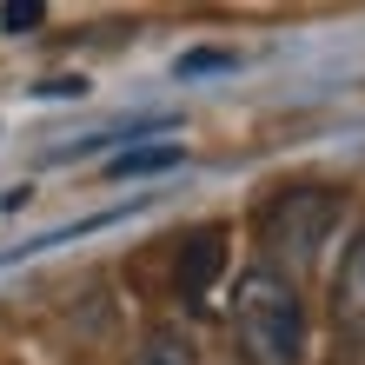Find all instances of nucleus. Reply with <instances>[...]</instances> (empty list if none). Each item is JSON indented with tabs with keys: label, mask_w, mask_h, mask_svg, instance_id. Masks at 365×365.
Instances as JSON below:
<instances>
[{
	"label": "nucleus",
	"mask_w": 365,
	"mask_h": 365,
	"mask_svg": "<svg viewBox=\"0 0 365 365\" xmlns=\"http://www.w3.org/2000/svg\"><path fill=\"white\" fill-rule=\"evenodd\" d=\"M226 326H232L240 365H306V346H312L306 299H299V286L279 266H266V259H252L232 279Z\"/></svg>",
	"instance_id": "nucleus-1"
},
{
	"label": "nucleus",
	"mask_w": 365,
	"mask_h": 365,
	"mask_svg": "<svg viewBox=\"0 0 365 365\" xmlns=\"http://www.w3.org/2000/svg\"><path fill=\"white\" fill-rule=\"evenodd\" d=\"M346 220V192L332 186H279L272 200L259 206V246H266V266L279 272H306L326 259L332 232Z\"/></svg>",
	"instance_id": "nucleus-2"
},
{
	"label": "nucleus",
	"mask_w": 365,
	"mask_h": 365,
	"mask_svg": "<svg viewBox=\"0 0 365 365\" xmlns=\"http://www.w3.org/2000/svg\"><path fill=\"white\" fill-rule=\"evenodd\" d=\"M332 332L339 346H365V226L346 240V252H339V272H332Z\"/></svg>",
	"instance_id": "nucleus-3"
},
{
	"label": "nucleus",
	"mask_w": 365,
	"mask_h": 365,
	"mask_svg": "<svg viewBox=\"0 0 365 365\" xmlns=\"http://www.w3.org/2000/svg\"><path fill=\"white\" fill-rule=\"evenodd\" d=\"M226 272V226H192L180 240V259H173V286L186 306H206V292L220 286Z\"/></svg>",
	"instance_id": "nucleus-4"
},
{
	"label": "nucleus",
	"mask_w": 365,
	"mask_h": 365,
	"mask_svg": "<svg viewBox=\"0 0 365 365\" xmlns=\"http://www.w3.org/2000/svg\"><path fill=\"white\" fill-rule=\"evenodd\" d=\"M186 153H180V146H133V153H113V160H106V180H146V173H173V166H180Z\"/></svg>",
	"instance_id": "nucleus-5"
},
{
	"label": "nucleus",
	"mask_w": 365,
	"mask_h": 365,
	"mask_svg": "<svg viewBox=\"0 0 365 365\" xmlns=\"http://www.w3.org/2000/svg\"><path fill=\"white\" fill-rule=\"evenodd\" d=\"M133 365H200V352H192V339L180 326H153L133 346Z\"/></svg>",
	"instance_id": "nucleus-6"
},
{
	"label": "nucleus",
	"mask_w": 365,
	"mask_h": 365,
	"mask_svg": "<svg viewBox=\"0 0 365 365\" xmlns=\"http://www.w3.org/2000/svg\"><path fill=\"white\" fill-rule=\"evenodd\" d=\"M40 20H47L40 7H0V27H7V34H34Z\"/></svg>",
	"instance_id": "nucleus-7"
},
{
	"label": "nucleus",
	"mask_w": 365,
	"mask_h": 365,
	"mask_svg": "<svg viewBox=\"0 0 365 365\" xmlns=\"http://www.w3.org/2000/svg\"><path fill=\"white\" fill-rule=\"evenodd\" d=\"M220 67H232V53H186L180 60V73H220Z\"/></svg>",
	"instance_id": "nucleus-8"
},
{
	"label": "nucleus",
	"mask_w": 365,
	"mask_h": 365,
	"mask_svg": "<svg viewBox=\"0 0 365 365\" xmlns=\"http://www.w3.org/2000/svg\"><path fill=\"white\" fill-rule=\"evenodd\" d=\"M326 365H365V346H332Z\"/></svg>",
	"instance_id": "nucleus-9"
}]
</instances>
